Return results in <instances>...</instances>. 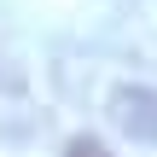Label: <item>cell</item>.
<instances>
[{
  "label": "cell",
  "instance_id": "6da1fadb",
  "mask_svg": "<svg viewBox=\"0 0 157 157\" xmlns=\"http://www.w3.org/2000/svg\"><path fill=\"white\" fill-rule=\"evenodd\" d=\"M70 157H111V151H105L99 140H87V134H82V140H70Z\"/></svg>",
  "mask_w": 157,
  "mask_h": 157
}]
</instances>
